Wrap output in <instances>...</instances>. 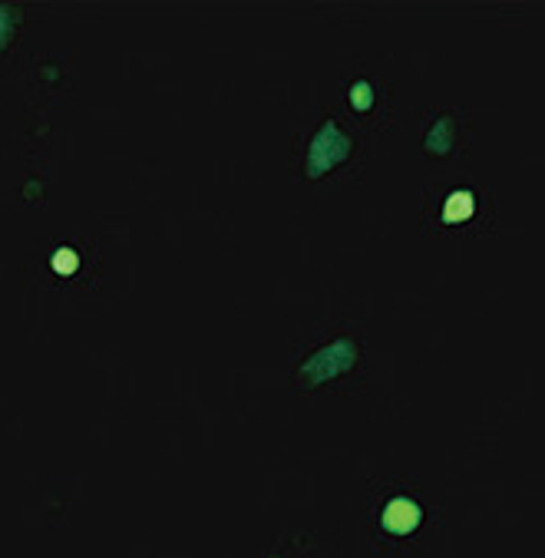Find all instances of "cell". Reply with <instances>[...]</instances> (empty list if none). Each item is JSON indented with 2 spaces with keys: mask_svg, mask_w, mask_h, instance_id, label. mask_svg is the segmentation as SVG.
<instances>
[{
  "mask_svg": "<svg viewBox=\"0 0 545 558\" xmlns=\"http://www.w3.org/2000/svg\"><path fill=\"white\" fill-rule=\"evenodd\" d=\"M473 211V198L470 195H453L450 202H447V218H463V215H470Z\"/></svg>",
  "mask_w": 545,
  "mask_h": 558,
  "instance_id": "obj_1",
  "label": "cell"
}]
</instances>
